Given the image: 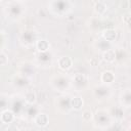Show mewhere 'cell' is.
Instances as JSON below:
<instances>
[{
    "mask_svg": "<svg viewBox=\"0 0 131 131\" xmlns=\"http://www.w3.org/2000/svg\"><path fill=\"white\" fill-rule=\"evenodd\" d=\"M91 112H89V111H86L85 113H84V115H83V118L84 119H86V120H88V119H90L91 118Z\"/></svg>",
    "mask_w": 131,
    "mask_h": 131,
    "instance_id": "2",
    "label": "cell"
},
{
    "mask_svg": "<svg viewBox=\"0 0 131 131\" xmlns=\"http://www.w3.org/2000/svg\"><path fill=\"white\" fill-rule=\"evenodd\" d=\"M82 103L83 101L80 99V98H78V97H75L73 99V106L76 108V109H80V107L82 106Z\"/></svg>",
    "mask_w": 131,
    "mask_h": 131,
    "instance_id": "1",
    "label": "cell"
},
{
    "mask_svg": "<svg viewBox=\"0 0 131 131\" xmlns=\"http://www.w3.org/2000/svg\"><path fill=\"white\" fill-rule=\"evenodd\" d=\"M0 2H1V0H0Z\"/></svg>",
    "mask_w": 131,
    "mask_h": 131,
    "instance_id": "3",
    "label": "cell"
}]
</instances>
